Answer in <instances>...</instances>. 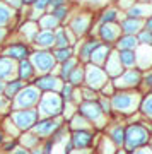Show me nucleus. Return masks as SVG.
<instances>
[{
	"label": "nucleus",
	"instance_id": "nucleus-35",
	"mask_svg": "<svg viewBox=\"0 0 152 154\" xmlns=\"http://www.w3.org/2000/svg\"><path fill=\"white\" fill-rule=\"evenodd\" d=\"M109 140L116 146V147H121L123 144H125V128L123 127H113L111 130H109Z\"/></svg>",
	"mask_w": 152,
	"mask_h": 154
},
{
	"label": "nucleus",
	"instance_id": "nucleus-39",
	"mask_svg": "<svg viewBox=\"0 0 152 154\" xmlns=\"http://www.w3.org/2000/svg\"><path fill=\"white\" fill-rule=\"evenodd\" d=\"M12 113V101L7 99L4 94L0 96V120L2 118H7V116Z\"/></svg>",
	"mask_w": 152,
	"mask_h": 154
},
{
	"label": "nucleus",
	"instance_id": "nucleus-16",
	"mask_svg": "<svg viewBox=\"0 0 152 154\" xmlns=\"http://www.w3.org/2000/svg\"><path fill=\"white\" fill-rule=\"evenodd\" d=\"M68 139H70L74 149L89 151V147L94 142V134H93V130H79V132H72L68 135Z\"/></svg>",
	"mask_w": 152,
	"mask_h": 154
},
{
	"label": "nucleus",
	"instance_id": "nucleus-23",
	"mask_svg": "<svg viewBox=\"0 0 152 154\" xmlns=\"http://www.w3.org/2000/svg\"><path fill=\"white\" fill-rule=\"evenodd\" d=\"M111 51H113V50H111V46L101 43L98 48L93 51L89 63H93V65H96V67H103L104 63H106V60H108V57H109V53H111Z\"/></svg>",
	"mask_w": 152,
	"mask_h": 154
},
{
	"label": "nucleus",
	"instance_id": "nucleus-53",
	"mask_svg": "<svg viewBox=\"0 0 152 154\" xmlns=\"http://www.w3.org/2000/svg\"><path fill=\"white\" fill-rule=\"evenodd\" d=\"M145 84L147 86H152V74H147L145 75Z\"/></svg>",
	"mask_w": 152,
	"mask_h": 154
},
{
	"label": "nucleus",
	"instance_id": "nucleus-18",
	"mask_svg": "<svg viewBox=\"0 0 152 154\" xmlns=\"http://www.w3.org/2000/svg\"><path fill=\"white\" fill-rule=\"evenodd\" d=\"M103 70L106 72V75L108 77H113V79H118V77L125 72V69H123L121 63H120L118 51H111V53H109L106 63L103 65Z\"/></svg>",
	"mask_w": 152,
	"mask_h": 154
},
{
	"label": "nucleus",
	"instance_id": "nucleus-45",
	"mask_svg": "<svg viewBox=\"0 0 152 154\" xmlns=\"http://www.w3.org/2000/svg\"><path fill=\"white\" fill-rule=\"evenodd\" d=\"M114 147H116V146H114L109 139H104L103 142H101V152L103 154H114L116 152V149Z\"/></svg>",
	"mask_w": 152,
	"mask_h": 154
},
{
	"label": "nucleus",
	"instance_id": "nucleus-20",
	"mask_svg": "<svg viewBox=\"0 0 152 154\" xmlns=\"http://www.w3.org/2000/svg\"><path fill=\"white\" fill-rule=\"evenodd\" d=\"M34 50H53L55 48V33L53 31H39L33 43Z\"/></svg>",
	"mask_w": 152,
	"mask_h": 154
},
{
	"label": "nucleus",
	"instance_id": "nucleus-38",
	"mask_svg": "<svg viewBox=\"0 0 152 154\" xmlns=\"http://www.w3.org/2000/svg\"><path fill=\"white\" fill-rule=\"evenodd\" d=\"M50 12H51V16H53L55 19L60 22V26H62V24L68 19V16H70V7L63 5V7H60V9H55V11H50Z\"/></svg>",
	"mask_w": 152,
	"mask_h": 154
},
{
	"label": "nucleus",
	"instance_id": "nucleus-29",
	"mask_svg": "<svg viewBox=\"0 0 152 154\" xmlns=\"http://www.w3.org/2000/svg\"><path fill=\"white\" fill-rule=\"evenodd\" d=\"M38 26H39V31H56L60 28V22L51 16V12H46L38 19Z\"/></svg>",
	"mask_w": 152,
	"mask_h": 154
},
{
	"label": "nucleus",
	"instance_id": "nucleus-7",
	"mask_svg": "<svg viewBox=\"0 0 152 154\" xmlns=\"http://www.w3.org/2000/svg\"><path fill=\"white\" fill-rule=\"evenodd\" d=\"M109 101H111V110L118 111V113H125V115L133 113L137 110V106H138V96L126 93V91L114 93L109 98Z\"/></svg>",
	"mask_w": 152,
	"mask_h": 154
},
{
	"label": "nucleus",
	"instance_id": "nucleus-43",
	"mask_svg": "<svg viewBox=\"0 0 152 154\" xmlns=\"http://www.w3.org/2000/svg\"><path fill=\"white\" fill-rule=\"evenodd\" d=\"M17 147H19V140H17V139H5L4 144L0 146V149H2L4 154H12Z\"/></svg>",
	"mask_w": 152,
	"mask_h": 154
},
{
	"label": "nucleus",
	"instance_id": "nucleus-51",
	"mask_svg": "<svg viewBox=\"0 0 152 154\" xmlns=\"http://www.w3.org/2000/svg\"><path fill=\"white\" fill-rule=\"evenodd\" d=\"M12 154H31V151H27V149H24V147H21V146H19V147H17Z\"/></svg>",
	"mask_w": 152,
	"mask_h": 154
},
{
	"label": "nucleus",
	"instance_id": "nucleus-36",
	"mask_svg": "<svg viewBox=\"0 0 152 154\" xmlns=\"http://www.w3.org/2000/svg\"><path fill=\"white\" fill-rule=\"evenodd\" d=\"M137 45H138V41H137L135 36H121V38L116 41L118 51H123V50H130V51H133V48H137Z\"/></svg>",
	"mask_w": 152,
	"mask_h": 154
},
{
	"label": "nucleus",
	"instance_id": "nucleus-15",
	"mask_svg": "<svg viewBox=\"0 0 152 154\" xmlns=\"http://www.w3.org/2000/svg\"><path fill=\"white\" fill-rule=\"evenodd\" d=\"M99 45H101V41H99L98 38H89V39H84L82 43L77 45V53H75V58L79 62H81L82 65H86V63H89V60H91V55H93V51L96 48H98Z\"/></svg>",
	"mask_w": 152,
	"mask_h": 154
},
{
	"label": "nucleus",
	"instance_id": "nucleus-56",
	"mask_svg": "<svg viewBox=\"0 0 152 154\" xmlns=\"http://www.w3.org/2000/svg\"><path fill=\"white\" fill-rule=\"evenodd\" d=\"M5 134H4V130H2V128H0V146H2V144H4V140H5Z\"/></svg>",
	"mask_w": 152,
	"mask_h": 154
},
{
	"label": "nucleus",
	"instance_id": "nucleus-44",
	"mask_svg": "<svg viewBox=\"0 0 152 154\" xmlns=\"http://www.w3.org/2000/svg\"><path fill=\"white\" fill-rule=\"evenodd\" d=\"M98 105L99 108L103 110L104 115H111V101H109V98H104V96H101V98H98Z\"/></svg>",
	"mask_w": 152,
	"mask_h": 154
},
{
	"label": "nucleus",
	"instance_id": "nucleus-57",
	"mask_svg": "<svg viewBox=\"0 0 152 154\" xmlns=\"http://www.w3.org/2000/svg\"><path fill=\"white\" fill-rule=\"evenodd\" d=\"M31 154H43V151H41V147H36L31 151Z\"/></svg>",
	"mask_w": 152,
	"mask_h": 154
},
{
	"label": "nucleus",
	"instance_id": "nucleus-30",
	"mask_svg": "<svg viewBox=\"0 0 152 154\" xmlns=\"http://www.w3.org/2000/svg\"><path fill=\"white\" fill-rule=\"evenodd\" d=\"M51 53H53V57H55L56 65H60V63H63V62L70 60L72 57H75V48H74V46H67V48H53L51 50Z\"/></svg>",
	"mask_w": 152,
	"mask_h": 154
},
{
	"label": "nucleus",
	"instance_id": "nucleus-54",
	"mask_svg": "<svg viewBox=\"0 0 152 154\" xmlns=\"http://www.w3.org/2000/svg\"><path fill=\"white\" fill-rule=\"evenodd\" d=\"M68 154H89V151H79V149H74V151L68 152Z\"/></svg>",
	"mask_w": 152,
	"mask_h": 154
},
{
	"label": "nucleus",
	"instance_id": "nucleus-49",
	"mask_svg": "<svg viewBox=\"0 0 152 154\" xmlns=\"http://www.w3.org/2000/svg\"><path fill=\"white\" fill-rule=\"evenodd\" d=\"M137 41H140L142 45H152V33H149V31H142V33L138 34Z\"/></svg>",
	"mask_w": 152,
	"mask_h": 154
},
{
	"label": "nucleus",
	"instance_id": "nucleus-6",
	"mask_svg": "<svg viewBox=\"0 0 152 154\" xmlns=\"http://www.w3.org/2000/svg\"><path fill=\"white\" fill-rule=\"evenodd\" d=\"M9 118L12 120V123L17 127L19 132H29L33 130V127L38 123L39 120V113L36 108H31V110H16L12 111Z\"/></svg>",
	"mask_w": 152,
	"mask_h": 154
},
{
	"label": "nucleus",
	"instance_id": "nucleus-13",
	"mask_svg": "<svg viewBox=\"0 0 152 154\" xmlns=\"http://www.w3.org/2000/svg\"><path fill=\"white\" fill-rule=\"evenodd\" d=\"M120 38H121V29H120V26L116 22H114V24H103V26H99L98 39L103 45L111 46V45L116 43Z\"/></svg>",
	"mask_w": 152,
	"mask_h": 154
},
{
	"label": "nucleus",
	"instance_id": "nucleus-12",
	"mask_svg": "<svg viewBox=\"0 0 152 154\" xmlns=\"http://www.w3.org/2000/svg\"><path fill=\"white\" fill-rule=\"evenodd\" d=\"M65 122L63 118H39L38 123L33 127V132L41 139V142L50 139L55 134V130L58 128L60 125H63Z\"/></svg>",
	"mask_w": 152,
	"mask_h": 154
},
{
	"label": "nucleus",
	"instance_id": "nucleus-3",
	"mask_svg": "<svg viewBox=\"0 0 152 154\" xmlns=\"http://www.w3.org/2000/svg\"><path fill=\"white\" fill-rule=\"evenodd\" d=\"M31 51H33V46L31 45L24 43L22 39H19L16 36V39L12 38L9 39L2 48H0V55L7 57L14 62H22V60H27L31 57Z\"/></svg>",
	"mask_w": 152,
	"mask_h": 154
},
{
	"label": "nucleus",
	"instance_id": "nucleus-17",
	"mask_svg": "<svg viewBox=\"0 0 152 154\" xmlns=\"http://www.w3.org/2000/svg\"><path fill=\"white\" fill-rule=\"evenodd\" d=\"M138 82H140V72L138 70H125L118 79H114L113 86L118 88L120 91H123L126 88H135Z\"/></svg>",
	"mask_w": 152,
	"mask_h": 154
},
{
	"label": "nucleus",
	"instance_id": "nucleus-1",
	"mask_svg": "<svg viewBox=\"0 0 152 154\" xmlns=\"http://www.w3.org/2000/svg\"><path fill=\"white\" fill-rule=\"evenodd\" d=\"M63 105L65 103L58 93H43L36 110L39 113V118H62Z\"/></svg>",
	"mask_w": 152,
	"mask_h": 154
},
{
	"label": "nucleus",
	"instance_id": "nucleus-55",
	"mask_svg": "<svg viewBox=\"0 0 152 154\" xmlns=\"http://www.w3.org/2000/svg\"><path fill=\"white\" fill-rule=\"evenodd\" d=\"M4 89H5V81H2V79H0V96L4 94Z\"/></svg>",
	"mask_w": 152,
	"mask_h": 154
},
{
	"label": "nucleus",
	"instance_id": "nucleus-52",
	"mask_svg": "<svg viewBox=\"0 0 152 154\" xmlns=\"http://www.w3.org/2000/svg\"><path fill=\"white\" fill-rule=\"evenodd\" d=\"M145 31L152 33V17H149V21L145 22Z\"/></svg>",
	"mask_w": 152,
	"mask_h": 154
},
{
	"label": "nucleus",
	"instance_id": "nucleus-59",
	"mask_svg": "<svg viewBox=\"0 0 152 154\" xmlns=\"http://www.w3.org/2000/svg\"><path fill=\"white\" fill-rule=\"evenodd\" d=\"M114 154H126V152H125V151H116Z\"/></svg>",
	"mask_w": 152,
	"mask_h": 154
},
{
	"label": "nucleus",
	"instance_id": "nucleus-28",
	"mask_svg": "<svg viewBox=\"0 0 152 154\" xmlns=\"http://www.w3.org/2000/svg\"><path fill=\"white\" fill-rule=\"evenodd\" d=\"M24 86L26 84L22 82V81H19L17 77H12L11 81H7L5 82V89H4V96H5L7 99H14L17 96V94L21 93L22 89H24Z\"/></svg>",
	"mask_w": 152,
	"mask_h": 154
},
{
	"label": "nucleus",
	"instance_id": "nucleus-2",
	"mask_svg": "<svg viewBox=\"0 0 152 154\" xmlns=\"http://www.w3.org/2000/svg\"><path fill=\"white\" fill-rule=\"evenodd\" d=\"M29 62H31L36 75L55 74V70H56V62H55V57L51 53V50H34L33 48Z\"/></svg>",
	"mask_w": 152,
	"mask_h": 154
},
{
	"label": "nucleus",
	"instance_id": "nucleus-19",
	"mask_svg": "<svg viewBox=\"0 0 152 154\" xmlns=\"http://www.w3.org/2000/svg\"><path fill=\"white\" fill-rule=\"evenodd\" d=\"M16 77L19 79V81H22L24 84H33L34 77H36V72H34L29 58H27V60H22V62H17Z\"/></svg>",
	"mask_w": 152,
	"mask_h": 154
},
{
	"label": "nucleus",
	"instance_id": "nucleus-5",
	"mask_svg": "<svg viewBox=\"0 0 152 154\" xmlns=\"http://www.w3.org/2000/svg\"><path fill=\"white\" fill-rule=\"evenodd\" d=\"M77 113L82 115L94 127H104V123H106V115L99 108L98 101H81L77 105Z\"/></svg>",
	"mask_w": 152,
	"mask_h": 154
},
{
	"label": "nucleus",
	"instance_id": "nucleus-50",
	"mask_svg": "<svg viewBox=\"0 0 152 154\" xmlns=\"http://www.w3.org/2000/svg\"><path fill=\"white\" fill-rule=\"evenodd\" d=\"M9 39H11V31L5 29V28H0V48H2Z\"/></svg>",
	"mask_w": 152,
	"mask_h": 154
},
{
	"label": "nucleus",
	"instance_id": "nucleus-9",
	"mask_svg": "<svg viewBox=\"0 0 152 154\" xmlns=\"http://www.w3.org/2000/svg\"><path fill=\"white\" fill-rule=\"evenodd\" d=\"M91 24H93V16L87 12H79L68 21V31H70L75 38H82L91 31Z\"/></svg>",
	"mask_w": 152,
	"mask_h": 154
},
{
	"label": "nucleus",
	"instance_id": "nucleus-47",
	"mask_svg": "<svg viewBox=\"0 0 152 154\" xmlns=\"http://www.w3.org/2000/svg\"><path fill=\"white\" fill-rule=\"evenodd\" d=\"M142 111H144L147 116H150L152 118V94L144 99V103H142Z\"/></svg>",
	"mask_w": 152,
	"mask_h": 154
},
{
	"label": "nucleus",
	"instance_id": "nucleus-10",
	"mask_svg": "<svg viewBox=\"0 0 152 154\" xmlns=\"http://www.w3.org/2000/svg\"><path fill=\"white\" fill-rule=\"evenodd\" d=\"M147 130L142 125H130L125 130V149L126 151H133V149L140 147L147 142Z\"/></svg>",
	"mask_w": 152,
	"mask_h": 154
},
{
	"label": "nucleus",
	"instance_id": "nucleus-26",
	"mask_svg": "<svg viewBox=\"0 0 152 154\" xmlns=\"http://www.w3.org/2000/svg\"><path fill=\"white\" fill-rule=\"evenodd\" d=\"M81 65V62L77 60L75 57H72L70 60H67V62H63V63H60V65H56V75L62 79V82H67L68 81V75H70L72 72H74V69L75 67H79Z\"/></svg>",
	"mask_w": 152,
	"mask_h": 154
},
{
	"label": "nucleus",
	"instance_id": "nucleus-22",
	"mask_svg": "<svg viewBox=\"0 0 152 154\" xmlns=\"http://www.w3.org/2000/svg\"><path fill=\"white\" fill-rule=\"evenodd\" d=\"M16 67H17V62L0 55V79L7 82L12 77H16Z\"/></svg>",
	"mask_w": 152,
	"mask_h": 154
},
{
	"label": "nucleus",
	"instance_id": "nucleus-27",
	"mask_svg": "<svg viewBox=\"0 0 152 154\" xmlns=\"http://www.w3.org/2000/svg\"><path fill=\"white\" fill-rule=\"evenodd\" d=\"M120 29H121V33H125V36H135V34L142 29V21L140 19L125 17V19L121 21V24H120Z\"/></svg>",
	"mask_w": 152,
	"mask_h": 154
},
{
	"label": "nucleus",
	"instance_id": "nucleus-24",
	"mask_svg": "<svg viewBox=\"0 0 152 154\" xmlns=\"http://www.w3.org/2000/svg\"><path fill=\"white\" fill-rule=\"evenodd\" d=\"M14 16H16V12L7 5V2H0V28H5L12 33V28H14Z\"/></svg>",
	"mask_w": 152,
	"mask_h": 154
},
{
	"label": "nucleus",
	"instance_id": "nucleus-11",
	"mask_svg": "<svg viewBox=\"0 0 152 154\" xmlns=\"http://www.w3.org/2000/svg\"><path fill=\"white\" fill-rule=\"evenodd\" d=\"M62 79L56 74H46V75H36L33 81V86L39 89V93H60L62 89Z\"/></svg>",
	"mask_w": 152,
	"mask_h": 154
},
{
	"label": "nucleus",
	"instance_id": "nucleus-14",
	"mask_svg": "<svg viewBox=\"0 0 152 154\" xmlns=\"http://www.w3.org/2000/svg\"><path fill=\"white\" fill-rule=\"evenodd\" d=\"M39 33V26H38V22H34V21H27V19H24V21L21 22V26L17 28L16 31V36L19 39H22L24 43L27 45H31L33 46L34 43V38H36V34Z\"/></svg>",
	"mask_w": 152,
	"mask_h": 154
},
{
	"label": "nucleus",
	"instance_id": "nucleus-31",
	"mask_svg": "<svg viewBox=\"0 0 152 154\" xmlns=\"http://www.w3.org/2000/svg\"><path fill=\"white\" fill-rule=\"evenodd\" d=\"M68 123V128H70L72 132H79V130H91V123L84 118L82 115H79V113H75V115L72 116L70 120L67 122Z\"/></svg>",
	"mask_w": 152,
	"mask_h": 154
},
{
	"label": "nucleus",
	"instance_id": "nucleus-4",
	"mask_svg": "<svg viewBox=\"0 0 152 154\" xmlns=\"http://www.w3.org/2000/svg\"><path fill=\"white\" fill-rule=\"evenodd\" d=\"M39 98H41V93L39 89H36L33 84H26L24 89L17 94L16 98L12 99V111L16 110H31V108H36L39 103Z\"/></svg>",
	"mask_w": 152,
	"mask_h": 154
},
{
	"label": "nucleus",
	"instance_id": "nucleus-25",
	"mask_svg": "<svg viewBox=\"0 0 152 154\" xmlns=\"http://www.w3.org/2000/svg\"><path fill=\"white\" fill-rule=\"evenodd\" d=\"M17 140H19V146L24 147V149H27V151H33V149H36V147L41 146V139H39L33 130H29V132H22L21 135L17 137Z\"/></svg>",
	"mask_w": 152,
	"mask_h": 154
},
{
	"label": "nucleus",
	"instance_id": "nucleus-34",
	"mask_svg": "<svg viewBox=\"0 0 152 154\" xmlns=\"http://www.w3.org/2000/svg\"><path fill=\"white\" fill-rule=\"evenodd\" d=\"M118 58L120 63L123 69H132V67L137 63V55L130 50H123V51H118Z\"/></svg>",
	"mask_w": 152,
	"mask_h": 154
},
{
	"label": "nucleus",
	"instance_id": "nucleus-32",
	"mask_svg": "<svg viewBox=\"0 0 152 154\" xmlns=\"http://www.w3.org/2000/svg\"><path fill=\"white\" fill-rule=\"evenodd\" d=\"M84 77H86V70H84V65L81 63V65L75 67V69H74V72L68 75V81H67V82L72 84L75 89H79V88H82V86H84Z\"/></svg>",
	"mask_w": 152,
	"mask_h": 154
},
{
	"label": "nucleus",
	"instance_id": "nucleus-21",
	"mask_svg": "<svg viewBox=\"0 0 152 154\" xmlns=\"http://www.w3.org/2000/svg\"><path fill=\"white\" fill-rule=\"evenodd\" d=\"M75 36L68 31L67 28L60 26L55 31V48H67V46H74L75 45Z\"/></svg>",
	"mask_w": 152,
	"mask_h": 154
},
{
	"label": "nucleus",
	"instance_id": "nucleus-40",
	"mask_svg": "<svg viewBox=\"0 0 152 154\" xmlns=\"http://www.w3.org/2000/svg\"><path fill=\"white\" fill-rule=\"evenodd\" d=\"M67 132H68V127L63 123V125H60L58 128L55 130V134H53V135H51L50 139L53 140L55 146H56V144H62V142H63V140L67 139Z\"/></svg>",
	"mask_w": 152,
	"mask_h": 154
},
{
	"label": "nucleus",
	"instance_id": "nucleus-58",
	"mask_svg": "<svg viewBox=\"0 0 152 154\" xmlns=\"http://www.w3.org/2000/svg\"><path fill=\"white\" fill-rule=\"evenodd\" d=\"M133 154H149V151H145V149H138V151H135Z\"/></svg>",
	"mask_w": 152,
	"mask_h": 154
},
{
	"label": "nucleus",
	"instance_id": "nucleus-33",
	"mask_svg": "<svg viewBox=\"0 0 152 154\" xmlns=\"http://www.w3.org/2000/svg\"><path fill=\"white\" fill-rule=\"evenodd\" d=\"M2 125H0V128L4 130V134H5L7 139H17L19 135H21V132L17 130V127L12 123V120L7 116V118H2Z\"/></svg>",
	"mask_w": 152,
	"mask_h": 154
},
{
	"label": "nucleus",
	"instance_id": "nucleus-41",
	"mask_svg": "<svg viewBox=\"0 0 152 154\" xmlns=\"http://www.w3.org/2000/svg\"><path fill=\"white\" fill-rule=\"evenodd\" d=\"M79 94H81V101H98V98H99V93L86 88V86L79 88Z\"/></svg>",
	"mask_w": 152,
	"mask_h": 154
},
{
	"label": "nucleus",
	"instance_id": "nucleus-48",
	"mask_svg": "<svg viewBox=\"0 0 152 154\" xmlns=\"http://www.w3.org/2000/svg\"><path fill=\"white\" fill-rule=\"evenodd\" d=\"M7 5L11 7L14 12H22L24 11V2H22V0H9Z\"/></svg>",
	"mask_w": 152,
	"mask_h": 154
},
{
	"label": "nucleus",
	"instance_id": "nucleus-8",
	"mask_svg": "<svg viewBox=\"0 0 152 154\" xmlns=\"http://www.w3.org/2000/svg\"><path fill=\"white\" fill-rule=\"evenodd\" d=\"M84 70H86L84 86L89 89H93V91H96V93H99L109 82V77L106 75V72L103 70V67H96L93 63H86L84 65Z\"/></svg>",
	"mask_w": 152,
	"mask_h": 154
},
{
	"label": "nucleus",
	"instance_id": "nucleus-37",
	"mask_svg": "<svg viewBox=\"0 0 152 154\" xmlns=\"http://www.w3.org/2000/svg\"><path fill=\"white\" fill-rule=\"evenodd\" d=\"M116 19H118V11L114 7H109V9H106L99 16V26H103V24H114Z\"/></svg>",
	"mask_w": 152,
	"mask_h": 154
},
{
	"label": "nucleus",
	"instance_id": "nucleus-42",
	"mask_svg": "<svg viewBox=\"0 0 152 154\" xmlns=\"http://www.w3.org/2000/svg\"><path fill=\"white\" fill-rule=\"evenodd\" d=\"M147 11H149L147 5H133L132 9H128L126 17H130V19H140V17H144L147 14Z\"/></svg>",
	"mask_w": 152,
	"mask_h": 154
},
{
	"label": "nucleus",
	"instance_id": "nucleus-46",
	"mask_svg": "<svg viewBox=\"0 0 152 154\" xmlns=\"http://www.w3.org/2000/svg\"><path fill=\"white\" fill-rule=\"evenodd\" d=\"M41 151H43V154H53V151H55V144H53V140L51 139H46V140H43L41 142Z\"/></svg>",
	"mask_w": 152,
	"mask_h": 154
}]
</instances>
